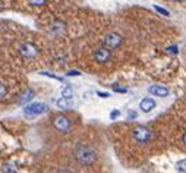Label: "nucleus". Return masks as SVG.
Returning a JSON list of instances; mask_svg holds the SVG:
<instances>
[{"label":"nucleus","mask_w":186,"mask_h":173,"mask_svg":"<svg viewBox=\"0 0 186 173\" xmlns=\"http://www.w3.org/2000/svg\"><path fill=\"white\" fill-rule=\"evenodd\" d=\"M73 154H75V159L81 164L84 166H89L97 160V153L92 147H89L87 144H78L73 150Z\"/></svg>","instance_id":"1"},{"label":"nucleus","mask_w":186,"mask_h":173,"mask_svg":"<svg viewBox=\"0 0 186 173\" xmlns=\"http://www.w3.org/2000/svg\"><path fill=\"white\" fill-rule=\"evenodd\" d=\"M132 137L139 144H147L151 139V131L145 126H135L132 129Z\"/></svg>","instance_id":"2"},{"label":"nucleus","mask_w":186,"mask_h":173,"mask_svg":"<svg viewBox=\"0 0 186 173\" xmlns=\"http://www.w3.org/2000/svg\"><path fill=\"white\" fill-rule=\"evenodd\" d=\"M122 44V37L116 32H109L103 38V46L107 47L109 50H116Z\"/></svg>","instance_id":"3"},{"label":"nucleus","mask_w":186,"mask_h":173,"mask_svg":"<svg viewBox=\"0 0 186 173\" xmlns=\"http://www.w3.org/2000/svg\"><path fill=\"white\" fill-rule=\"evenodd\" d=\"M47 112V106L43 103H33V104H28L25 109H23V115L26 117H34V116H38Z\"/></svg>","instance_id":"4"},{"label":"nucleus","mask_w":186,"mask_h":173,"mask_svg":"<svg viewBox=\"0 0 186 173\" xmlns=\"http://www.w3.org/2000/svg\"><path fill=\"white\" fill-rule=\"evenodd\" d=\"M94 59L98 63H107L110 59H111V50H109L107 47H104V46L100 47V48H97L94 51Z\"/></svg>","instance_id":"5"},{"label":"nucleus","mask_w":186,"mask_h":173,"mask_svg":"<svg viewBox=\"0 0 186 173\" xmlns=\"http://www.w3.org/2000/svg\"><path fill=\"white\" fill-rule=\"evenodd\" d=\"M53 125L57 131L60 132H67L70 129V120L65 117V116H56L54 120H53Z\"/></svg>","instance_id":"6"},{"label":"nucleus","mask_w":186,"mask_h":173,"mask_svg":"<svg viewBox=\"0 0 186 173\" xmlns=\"http://www.w3.org/2000/svg\"><path fill=\"white\" fill-rule=\"evenodd\" d=\"M19 51L25 59H33L37 54V47L33 46L31 43H22L19 47Z\"/></svg>","instance_id":"7"},{"label":"nucleus","mask_w":186,"mask_h":173,"mask_svg":"<svg viewBox=\"0 0 186 173\" xmlns=\"http://www.w3.org/2000/svg\"><path fill=\"white\" fill-rule=\"evenodd\" d=\"M57 107L59 109H62V110H67V109H70L72 106H73V100H72V97H62L60 100H57Z\"/></svg>","instance_id":"8"},{"label":"nucleus","mask_w":186,"mask_h":173,"mask_svg":"<svg viewBox=\"0 0 186 173\" xmlns=\"http://www.w3.org/2000/svg\"><path fill=\"white\" fill-rule=\"evenodd\" d=\"M139 107H141V110L145 112V113H148V112H151L154 107H155V101H154L153 98H144L141 104H139Z\"/></svg>","instance_id":"9"},{"label":"nucleus","mask_w":186,"mask_h":173,"mask_svg":"<svg viewBox=\"0 0 186 173\" xmlns=\"http://www.w3.org/2000/svg\"><path fill=\"white\" fill-rule=\"evenodd\" d=\"M34 98V91L31 88H28V90H25V91L21 94V97H19V103L21 104H25L28 103V101H31Z\"/></svg>","instance_id":"10"},{"label":"nucleus","mask_w":186,"mask_h":173,"mask_svg":"<svg viewBox=\"0 0 186 173\" xmlns=\"http://www.w3.org/2000/svg\"><path fill=\"white\" fill-rule=\"evenodd\" d=\"M150 92H151V94H155V95H158V97H166V95H169V90L164 88V87H158V85H155V87H150Z\"/></svg>","instance_id":"11"},{"label":"nucleus","mask_w":186,"mask_h":173,"mask_svg":"<svg viewBox=\"0 0 186 173\" xmlns=\"http://www.w3.org/2000/svg\"><path fill=\"white\" fill-rule=\"evenodd\" d=\"M176 169H177V173H186V159H183V160H180L177 163Z\"/></svg>","instance_id":"12"},{"label":"nucleus","mask_w":186,"mask_h":173,"mask_svg":"<svg viewBox=\"0 0 186 173\" xmlns=\"http://www.w3.org/2000/svg\"><path fill=\"white\" fill-rule=\"evenodd\" d=\"M8 85L6 84H3V82H0V100H3L6 95H8Z\"/></svg>","instance_id":"13"},{"label":"nucleus","mask_w":186,"mask_h":173,"mask_svg":"<svg viewBox=\"0 0 186 173\" xmlns=\"http://www.w3.org/2000/svg\"><path fill=\"white\" fill-rule=\"evenodd\" d=\"M29 2V5H33V6H43L47 3V0H28Z\"/></svg>","instance_id":"14"},{"label":"nucleus","mask_w":186,"mask_h":173,"mask_svg":"<svg viewBox=\"0 0 186 173\" xmlns=\"http://www.w3.org/2000/svg\"><path fill=\"white\" fill-rule=\"evenodd\" d=\"M63 97H72V88H65L63 90Z\"/></svg>","instance_id":"15"},{"label":"nucleus","mask_w":186,"mask_h":173,"mask_svg":"<svg viewBox=\"0 0 186 173\" xmlns=\"http://www.w3.org/2000/svg\"><path fill=\"white\" fill-rule=\"evenodd\" d=\"M154 9H155V11H157V12H160V13H161V15H166V16H167V15H169V12H167V11H164V9H163V8H158V6H155V8H154Z\"/></svg>","instance_id":"16"},{"label":"nucleus","mask_w":186,"mask_h":173,"mask_svg":"<svg viewBox=\"0 0 186 173\" xmlns=\"http://www.w3.org/2000/svg\"><path fill=\"white\" fill-rule=\"evenodd\" d=\"M117 116H120V112H119V110H113L111 115H110V117H111V119H116Z\"/></svg>","instance_id":"17"},{"label":"nucleus","mask_w":186,"mask_h":173,"mask_svg":"<svg viewBox=\"0 0 186 173\" xmlns=\"http://www.w3.org/2000/svg\"><path fill=\"white\" fill-rule=\"evenodd\" d=\"M135 117H136V113L132 112V113H129V116H128V120H132V119H135Z\"/></svg>","instance_id":"18"},{"label":"nucleus","mask_w":186,"mask_h":173,"mask_svg":"<svg viewBox=\"0 0 186 173\" xmlns=\"http://www.w3.org/2000/svg\"><path fill=\"white\" fill-rule=\"evenodd\" d=\"M114 91H117V92H126V88H119V87H114Z\"/></svg>","instance_id":"19"},{"label":"nucleus","mask_w":186,"mask_h":173,"mask_svg":"<svg viewBox=\"0 0 186 173\" xmlns=\"http://www.w3.org/2000/svg\"><path fill=\"white\" fill-rule=\"evenodd\" d=\"M98 95H100V97H103V98H106V97H110L107 92H98Z\"/></svg>","instance_id":"20"},{"label":"nucleus","mask_w":186,"mask_h":173,"mask_svg":"<svg viewBox=\"0 0 186 173\" xmlns=\"http://www.w3.org/2000/svg\"><path fill=\"white\" fill-rule=\"evenodd\" d=\"M67 75H79V72H78V70H70Z\"/></svg>","instance_id":"21"},{"label":"nucleus","mask_w":186,"mask_h":173,"mask_svg":"<svg viewBox=\"0 0 186 173\" xmlns=\"http://www.w3.org/2000/svg\"><path fill=\"white\" fill-rule=\"evenodd\" d=\"M183 141H185V144H186V134L183 135Z\"/></svg>","instance_id":"22"},{"label":"nucleus","mask_w":186,"mask_h":173,"mask_svg":"<svg viewBox=\"0 0 186 173\" xmlns=\"http://www.w3.org/2000/svg\"><path fill=\"white\" fill-rule=\"evenodd\" d=\"M59 173H70V172H66V170H63V172H59Z\"/></svg>","instance_id":"23"},{"label":"nucleus","mask_w":186,"mask_h":173,"mask_svg":"<svg viewBox=\"0 0 186 173\" xmlns=\"http://www.w3.org/2000/svg\"><path fill=\"white\" fill-rule=\"evenodd\" d=\"M3 2H5V0H0V5H2V3H3Z\"/></svg>","instance_id":"24"},{"label":"nucleus","mask_w":186,"mask_h":173,"mask_svg":"<svg viewBox=\"0 0 186 173\" xmlns=\"http://www.w3.org/2000/svg\"><path fill=\"white\" fill-rule=\"evenodd\" d=\"M177 2H186V0H177Z\"/></svg>","instance_id":"25"}]
</instances>
